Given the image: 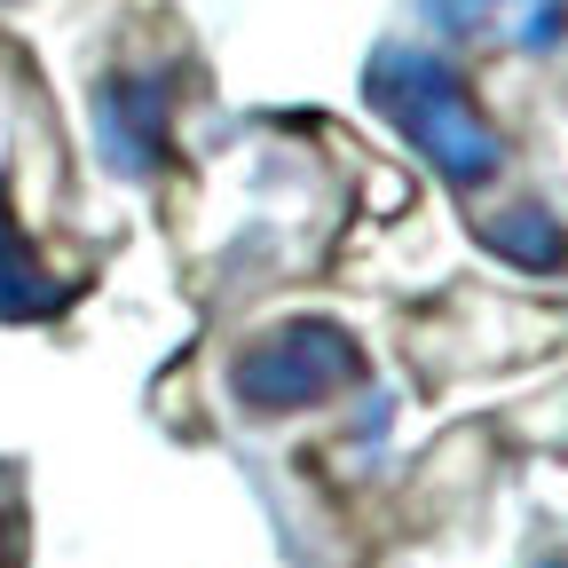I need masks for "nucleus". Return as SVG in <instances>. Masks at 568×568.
I'll return each mask as SVG.
<instances>
[{
    "label": "nucleus",
    "instance_id": "nucleus-1",
    "mask_svg": "<svg viewBox=\"0 0 568 568\" xmlns=\"http://www.w3.org/2000/svg\"><path fill=\"white\" fill-rule=\"evenodd\" d=\"M364 95H372V111H379V119H387L443 182L481 190L497 166H506V142H497V126L481 119L474 88L458 80V71H450L435 48H403V40L372 48V63H364Z\"/></svg>",
    "mask_w": 568,
    "mask_h": 568
},
{
    "label": "nucleus",
    "instance_id": "nucleus-6",
    "mask_svg": "<svg viewBox=\"0 0 568 568\" xmlns=\"http://www.w3.org/2000/svg\"><path fill=\"white\" fill-rule=\"evenodd\" d=\"M489 253H506L514 268H560L568 261V237L545 205H521V213H497V222H481Z\"/></svg>",
    "mask_w": 568,
    "mask_h": 568
},
{
    "label": "nucleus",
    "instance_id": "nucleus-3",
    "mask_svg": "<svg viewBox=\"0 0 568 568\" xmlns=\"http://www.w3.org/2000/svg\"><path fill=\"white\" fill-rule=\"evenodd\" d=\"M166 80L159 71H111V80L95 88V151L111 174L142 182L166 166Z\"/></svg>",
    "mask_w": 568,
    "mask_h": 568
},
{
    "label": "nucleus",
    "instance_id": "nucleus-2",
    "mask_svg": "<svg viewBox=\"0 0 568 568\" xmlns=\"http://www.w3.org/2000/svg\"><path fill=\"white\" fill-rule=\"evenodd\" d=\"M355 372H364V347H355L339 324L324 316H293V324H268L261 339L237 347L230 364V395L261 418H284V410H308L324 395H339Z\"/></svg>",
    "mask_w": 568,
    "mask_h": 568
},
{
    "label": "nucleus",
    "instance_id": "nucleus-5",
    "mask_svg": "<svg viewBox=\"0 0 568 568\" xmlns=\"http://www.w3.org/2000/svg\"><path fill=\"white\" fill-rule=\"evenodd\" d=\"M63 301H71V284L40 268L32 237L17 230V205H9V190H0V324H48Z\"/></svg>",
    "mask_w": 568,
    "mask_h": 568
},
{
    "label": "nucleus",
    "instance_id": "nucleus-7",
    "mask_svg": "<svg viewBox=\"0 0 568 568\" xmlns=\"http://www.w3.org/2000/svg\"><path fill=\"white\" fill-rule=\"evenodd\" d=\"M537 568H568V560H537Z\"/></svg>",
    "mask_w": 568,
    "mask_h": 568
},
{
    "label": "nucleus",
    "instance_id": "nucleus-4",
    "mask_svg": "<svg viewBox=\"0 0 568 568\" xmlns=\"http://www.w3.org/2000/svg\"><path fill=\"white\" fill-rule=\"evenodd\" d=\"M418 17L443 40H506L521 55L568 40V0H418Z\"/></svg>",
    "mask_w": 568,
    "mask_h": 568
}]
</instances>
